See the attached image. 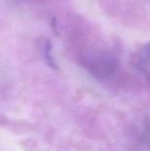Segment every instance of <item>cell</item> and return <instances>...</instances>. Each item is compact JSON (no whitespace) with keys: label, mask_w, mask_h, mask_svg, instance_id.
<instances>
[{"label":"cell","mask_w":150,"mask_h":151,"mask_svg":"<svg viewBox=\"0 0 150 151\" xmlns=\"http://www.w3.org/2000/svg\"><path fill=\"white\" fill-rule=\"evenodd\" d=\"M86 65L91 73L98 79L108 80L116 74L119 63L115 56L109 52H103L88 59Z\"/></svg>","instance_id":"1"},{"label":"cell","mask_w":150,"mask_h":151,"mask_svg":"<svg viewBox=\"0 0 150 151\" xmlns=\"http://www.w3.org/2000/svg\"><path fill=\"white\" fill-rule=\"evenodd\" d=\"M133 65L140 74L150 80V42L141 47L134 53Z\"/></svg>","instance_id":"2"}]
</instances>
